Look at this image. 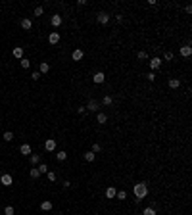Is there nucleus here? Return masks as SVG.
<instances>
[{"instance_id":"obj_39","label":"nucleus","mask_w":192,"mask_h":215,"mask_svg":"<svg viewBox=\"0 0 192 215\" xmlns=\"http://www.w3.org/2000/svg\"><path fill=\"white\" fill-rule=\"evenodd\" d=\"M62 186H64V188H69V186H71V183H69V181H64V183H62Z\"/></svg>"},{"instance_id":"obj_1","label":"nucleus","mask_w":192,"mask_h":215,"mask_svg":"<svg viewBox=\"0 0 192 215\" xmlns=\"http://www.w3.org/2000/svg\"><path fill=\"white\" fill-rule=\"evenodd\" d=\"M133 192H135V196H137V202L144 200V198L148 196V184H146V183H137V184H133Z\"/></svg>"},{"instance_id":"obj_34","label":"nucleus","mask_w":192,"mask_h":215,"mask_svg":"<svg viewBox=\"0 0 192 215\" xmlns=\"http://www.w3.org/2000/svg\"><path fill=\"white\" fill-rule=\"evenodd\" d=\"M137 58H138V60H146V58H148V54H146V52H138Z\"/></svg>"},{"instance_id":"obj_25","label":"nucleus","mask_w":192,"mask_h":215,"mask_svg":"<svg viewBox=\"0 0 192 215\" xmlns=\"http://www.w3.org/2000/svg\"><path fill=\"white\" fill-rule=\"evenodd\" d=\"M181 87V81H179V79H171L169 81V88H179Z\"/></svg>"},{"instance_id":"obj_9","label":"nucleus","mask_w":192,"mask_h":215,"mask_svg":"<svg viewBox=\"0 0 192 215\" xmlns=\"http://www.w3.org/2000/svg\"><path fill=\"white\" fill-rule=\"evenodd\" d=\"M181 56H183V58H188V56H192V46H190V44L181 46Z\"/></svg>"},{"instance_id":"obj_27","label":"nucleus","mask_w":192,"mask_h":215,"mask_svg":"<svg viewBox=\"0 0 192 215\" xmlns=\"http://www.w3.org/2000/svg\"><path fill=\"white\" fill-rule=\"evenodd\" d=\"M96 121H98V123H100V125H104L106 121H108V117H106L104 113H98V115H96Z\"/></svg>"},{"instance_id":"obj_17","label":"nucleus","mask_w":192,"mask_h":215,"mask_svg":"<svg viewBox=\"0 0 192 215\" xmlns=\"http://www.w3.org/2000/svg\"><path fill=\"white\" fill-rule=\"evenodd\" d=\"M21 27H23V29H25V31H29V29H31V27H33V21H31V19H29V18H25V19H21Z\"/></svg>"},{"instance_id":"obj_15","label":"nucleus","mask_w":192,"mask_h":215,"mask_svg":"<svg viewBox=\"0 0 192 215\" xmlns=\"http://www.w3.org/2000/svg\"><path fill=\"white\" fill-rule=\"evenodd\" d=\"M19 152H21L23 156H31V146H29V144H21V146H19Z\"/></svg>"},{"instance_id":"obj_3","label":"nucleus","mask_w":192,"mask_h":215,"mask_svg":"<svg viewBox=\"0 0 192 215\" xmlns=\"http://www.w3.org/2000/svg\"><path fill=\"white\" fill-rule=\"evenodd\" d=\"M60 39H62V37H60V33H58V31H52L50 35H48V42H50L52 46H54V44H58V42H60Z\"/></svg>"},{"instance_id":"obj_23","label":"nucleus","mask_w":192,"mask_h":215,"mask_svg":"<svg viewBox=\"0 0 192 215\" xmlns=\"http://www.w3.org/2000/svg\"><path fill=\"white\" fill-rule=\"evenodd\" d=\"M2 138H4L6 142H12V140H14V133H12V131H6V133H4V137H2Z\"/></svg>"},{"instance_id":"obj_33","label":"nucleus","mask_w":192,"mask_h":215,"mask_svg":"<svg viewBox=\"0 0 192 215\" xmlns=\"http://www.w3.org/2000/svg\"><path fill=\"white\" fill-rule=\"evenodd\" d=\"M100 150H102V146H100V144H98V142H96L94 146H92V150H90V152H94V154H98V152H100Z\"/></svg>"},{"instance_id":"obj_6","label":"nucleus","mask_w":192,"mask_h":215,"mask_svg":"<svg viewBox=\"0 0 192 215\" xmlns=\"http://www.w3.org/2000/svg\"><path fill=\"white\" fill-rule=\"evenodd\" d=\"M92 81H94L96 85H102V83L106 81V75H104V71H96V73H94V77H92Z\"/></svg>"},{"instance_id":"obj_4","label":"nucleus","mask_w":192,"mask_h":215,"mask_svg":"<svg viewBox=\"0 0 192 215\" xmlns=\"http://www.w3.org/2000/svg\"><path fill=\"white\" fill-rule=\"evenodd\" d=\"M0 183L4 184V186H12V183H14V179H12V175H10V173H4L2 177H0Z\"/></svg>"},{"instance_id":"obj_11","label":"nucleus","mask_w":192,"mask_h":215,"mask_svg":"<svg viewBox=\"0 0 192 215\" xmlns=\"http://www.w3.org/2000/svg\"><path fill=\"white\" fill-rule=\"evenodd\" d=\"M62 21H64V19H62V15H60V14H56V15H52V19H50V23H52V27H60V25H62Z\"/></svg>"},{"instance_id":"obj_30","label":"nucleus","mask_w":192,"mask_h":215,"mask_svg":"<svg viewBox=\"0 0 192 215\" xmlns=\"http://www.w3.org/2000/svg\"><path fill=\"white\" fill-rule=\"evenodd\" d=\"M15 213V211H14V207H12V206H6L4 207V215H14Z\"/></svg>"},{"instance_id":"obj_16","label":"nucleus","mask_w":192,"mask_h":215,"mask_svg":"<svg viewBox=\"0 0 192 215\" xmlns=\"http://www.w3.org/2000/svg\"><path fill=\"white\" fill-rule=\"evenodd\" d=\"M115 194H117V190H115L114 186L106 188V198H108V200H111V198H115Z\"/></svg>"},{"instance_id":"obj_10","label":"nucleus","mask_w":192,"mask_h":215,"mask_svg":"<svg viewBox=\"0 0 192 215\" xmlns=\"http://www.w3.org/2000/svg\"><path fill=\"white\" fill-rule=\"evenodd\" d=\"M83 56H85V52H83L81 48H75V50H73V54H71V58H73L75 62H81V60H83Z\"/></svg>"},{"instance_id":"obj_38","label":"nucleus","mask_w":192,"mask_h":215,"mask_svg":"<svg viewBox=\"0 0 192 215\" xmlns=\"http://www.w3.org/2000/svg\"><path fill=\"white\" fill-rule=\"evenodd\" d=\"M115 21H117V23H121V21H123V15H121V14H117V15H115Z\"/></svg>"},{"instance_id":"obj_32","label":"nucleus","mask_w":192,"mask_h":215,"mask_svg":"<svg viewBox=\"0 0 192 215\" xmlns=\"http://www.w3.org/2000/svg\"><path fill=\"white\" fill-rule=\"evenodd\" d=\"M46 177H48V181H52V183L56 181V173H54V171H48V173H46Z\"/></svg>"},{"instance_id":"obj_7","label":"nucleus","mask_w":192,"mask_h":215,"mask_svg":"<svg viewBox=\"0 0 192 215\" xmlns=\"http://www.w3.org/2000/svg\"><path fill=\"white\" fill-rule=\"evenodd\" d=\"M48 71H50V64H48V62H41V65H39V73L46 75Z\"/></svg>"},{"instance_id":"obj_24","label":"nucleus","mask_w":192,"mask_h":215,"mask_svg":"<svg viewBox=\"0 0 192 215\" xmlns=\"http://www.w3.org/2000/svg\"><path fill=\"white\" fill-rule=\"evenodd\" d=\"M83 158H85V161H94L96 154H94V152H87V154H85V156H83Z\"/></svg>"},{"instance_id":"obj_28","label":"nucleus","mask_w":192,"mask_h":215,"mask_svg":"<svg viewBox=\"0 0 192 215\" xmlns=\"http://www.w3.org/2000/svg\"><path fill=\"white\" fill-rule=\"evenodd\" d=\"M142 215H156V209H154V207H144Z\"/></svg>"},{"instance_id":"obj_18","label":"nucleus","mask_w":192,"mask_h":215,"mask_svg":"<svg viewBox=\"0 0 192 215\" xmlns=\"http://www.w3.org/2000/svg\"><path fill=\"white\" fill-rule=\"evenodd\" d=\"M29 160H31L33 165H39V163H41V156H39V154H31V156H29Z\"/></svg>"},{"instance_id":"obj_14","label":"nucleus","mask_w":192,"mask_h":215,"mask_svg":"<svg viewBox=\"0 0 192 215\" xmlns=\"http://www.w3.org/2000/svg\"><path fill=\"white\" fill-rule=\"evenodd\" d=\"M41 209L42 211H50L52 209V202L50 200H42L41 202Z\"/></svg>"},{"instance_id":"obj_26","label":"nucleus","mask_w":192,"mask_h":215,"mask_svg":"<svg viewBox=\"0 0 192 215\" xmlns=\"http://www.w3.org/2000/svg\"><path fill=\"white\" fill-rule=\"evenodd\" d=\"M111 102H114V98H111V96H104L100 104H102V106H111Z\"/></svg>"},{"instance_id":"obj_31","label":"nucleus","mask_w":192,"mask_h":215,"mask_svg":"<svg viewBox=\"0 0 192 215\" xmlns=\"http://www.w3.org/2000/svg\"><path fill=\"white\" fill-rule=\"evenodd\" d=\"M115 198H119V200H125V198H127V192H125V190H119V192L115 194Z\"/></svg>"},{"instance_id":"obj_8","label":"nucleus","mask_w":192,"mask_h":215,"mask_svg":"<svg viewBox=\"0 0 192 215\" xmlns=\"http://www.w3.org/2000/svg\"><path fill=\"white\" fill-rule=\"evenodd\" d=\"M87 108H88V111H98V110H100V102H98V100H88Z\"/></svg>"},{"instance_id":"obj_36","label":"nucleus","mask_w":192,"mask_h":215,"mask_svg":"<svg viewBox=\"0 0 192 215\" xmlns=\"http://www.w3.org/2000/svg\"><path fill=\"white\" fill-rule=\"evenodd\" d=\"M148 81H156V73H154V71H150V73H148Z\"/></svg>"},{"instance_id":"obj_20","label":"nucleus","mask_w":192,"mask_h":215,"mask_svg":"<svg viewBox=\"0 0 192 215\" xmlns=\"http://www.w3.org/2000/svg\"><path fill=\"white\" fill-rule=\"evenodd\" d=\"M42 14H44V8H42V6H37V8H35V12H33V15H35V18H41Z\"/></svg>"},{"instance_id":"obj_5","label":"nucleus","mask_w":192,"mask_h":215,"mask_svg":"<svg viewBox=\"0 0 192 215\" xmlns=\"http://www.w3.org/2000/svg\"><path fill=\"white\" fill-rule=\"evenodd\" d=\"M96 19H98V23H102V25H106V23L110 21V14H108V12H100V14L96 15Z\"/></svg>"},{"instance_id":"obj_37","label":"nucleus","mask_w":192,"mask_h":215,"mask_svg":"<svg viewBox=\"0 0 192 215\" xmlns=\"http://www.w3.org/2000/svg\"><path fill=\"white\" fill-rule=\"evenodd\" d=\"M165 60L171 62V60H173V52H165Z\"/></svg>"},{"instance_id":"obj_12","label":"nucleus","mask_w":192,"mask_h":215,"mask_svg":"<svg viewBox=\"0 0 192 215\" xmlns=\"http://www.w3.org/2000/svg\"><path fill=\"white\" fill-rule=\"evenodd\" d=\"M44 148H46L48 152H54V150H56V140H54V138H48V140L44 142Z\"/></svg>"},{"instance_id":"obj_29","label":"nucleus","mask_w":192,"mask_h":215,"mask_svg":"<svg viewBox=\"0 0 192 215\" xmlns=\"http://www.w3.org/2000/svg\"><path fill=\"white\" fill-rule=\"evenodd\" d=\"M37 169L41 171V175H42V173H48V165H46V163H41V165L37 167Z\"/></svg>"},{"instance_id":"obj_2","label":"nucleus","mask_w":192,"mask_h":215,"mask_svg":"<svg viewBox=\"0 0 192 215\" xmlns=\"http://www.w3.org/2000/svg\"><path fill=\"white\" fill-rule=\"evenodd\" d=\"M161 64H163V60H161V58H150V69H152V71L160 69Z\"/></svg>"},{"instance_id":"obj_22","label":"nucleus","mask_w":192,"mask_h":215,"mask_svg":"<svg viewBox=\"0 0 192 215\" xmlns=\"http://www.w3.org/2000/svg\"><path fill=\"white\" fill-rule=\"evenodd\" d=\"M29 175H31V179H39V177H41V171H39L37 167H33V169L29 171Z\"/></svg>"},{"instance_id":"obj_21","label":"nucleus","mask_w":192,"mask_h":215,"mask_svg":"<svg viewBox=\"0 0 192 215\" xmlns=\"http://www.w3.org/2000/svg\"><path fill=\"white\" fill-rule=\"evenodd\" d=\"M19 64H21L23 69H29V67H31V62H29L27 58H21V60H19Z\"/></svg>"},{"instance_id":"obj_19","label":"nucleus","mask_w":192,"mask_h":215,"mask_svg":"<svg viewBox=\"0 0 192 215\" xmlns=\"http://www.w3.org/2000/svg\"><path fill=\"white\" fill-rule=\"evenodd\" d=\"M56 160H58V161L67 160V152H64V150H62V152H58V154H56Z\"/></svg>"},{"instance_id":"obj_13","label":"nucleus","mask_w":192,"mask_h":215,"mask_svg":"<svg viewBox=\"0 0 192 215\" xmlns=\"http://www.w3.org/2000/svg\"><path fill=\"white\" fill-rule=\"evenodd\" d=\"M12 56H14V58H18V60H21V58H23V48H21V46H15L14 50H12Z\"/></svg>"},{"instance_id":"obj_35","label":"nucleus","mask_w":192,"mask_h":215,"mask_svg":"<svg viewBox=\"0 0 192 215\" xmlns=\"http://www.w3.org/2000/svg\"><path fill=\"white\" fill-rule=\"evenodd\" d=\"M31 79H33V81H39V79H41V73H39V71L31 73Z\"/></svg>"}]
</instances>
